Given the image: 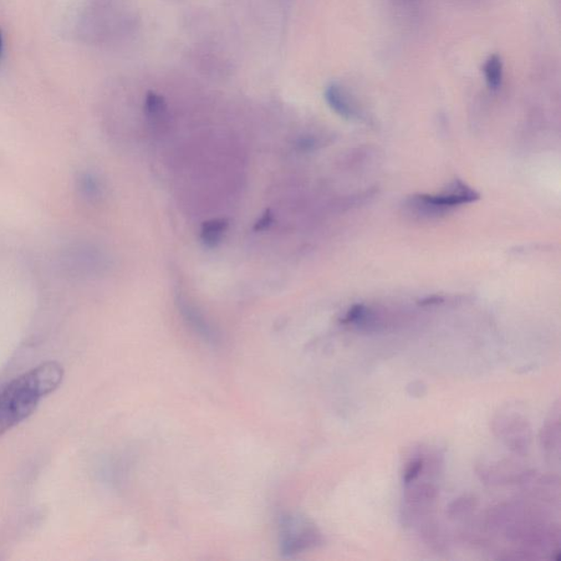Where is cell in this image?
Returning a JSON list of instances; mask_svg holds the SVG:
<instances>
[{
	"instance_id": "obj_1",
	"label": "cell",
	"mask_w": 561,
	"mask_h": 561,
	"mask_svg": "<svg viewBox=\"0 0 561 561\" xmlns=\"http://www.w3.org/2000/svg\"><path fill=\"white\" fill-rule=\"evenodd\" d=\"M63 377V366L49 361L4 386L0 391V437L28 419L40 400L59 389Z\"/></svg>"
},
{
	"instance_id": "obj_2",
	"label": "cell",
	"mask_w": 561,
	"mask_h": 561,
	"mask_svg": "<svg viewBox=\"0 0 561 561\" xmlns=\"http://www.w3.org/2000/svg\"><path fill=\"white\" fill-rule=\"evenodd\" d=\"M124 9L120 0H93L87 4L78 18V37L87 43L111 42L124 28Z\"/></svg>"
},
{
	"instance_id": "obj_3",
	"label": "cell",
	"mask_w": 561,
	"mask_h": 561,
	"mask_svg": "<svg viewBox=\"0 0 561 561\" xmlns=\"http://www.w3.org/2000/svg\"><path fill=\"white\" fill-rule=\"evenodd\" d=\"M280 546L284 555H294L318 543L319 534L308 520L287 515L280 523Z\"/></svg>"
},
{
	"instance_id": "obj_4",
	"label": "cell",
	"mask_w": 561,
	"mask_h": 561,
	"mask_svg": "<svg viewBox=\"0 0 561 561\" xmlns=\"http://www.w3.org/2000/svg\"><path fill=\"white\" fill-rule=\"evenodd\" d=\"M478 198L479 196L475 191L458 181L440 195L420 196L413 198V207L422 208L423 212H443L447 208L476 201Z\"/></svg>"
},
{
	"instance_id": "obj_5",
	"label": "cell",
	"mask_w": 561,
	"mask_h": 561,
	"mask_svg": "<svg viewBox=\"0 0 561 561\" xmlns=\"http://www.w3.org/2000/svg\"><path fill=\"white\" fill-rule=\"evenodd\" d=\"M325 99L330 108L345 119H354L358 115V110H356L351 96L339 84H331L326 88Z\"/></svg>"
},
{
	"instance_id": "obj_6",
	"label": "cell",
	"mask_w": 561,
	"mask_h": 561,
	"mask_svg": "<svg viewBox=\"0 0 561 561\" xmlns=\"http://www.w3.org/2000/svg\"><path fill=\"white\" fill-rule=\"evenodd\" d=\"M144 111L152 127L161 129L168 124V106L164 98L156 93L146 95Z\"/></svg>"
},
{
	"instance_id": "obj_7",
	"label": "cell",
	"mask_w": 561,
	"mask_h": 561,
	"mask_svg": "<svg viewBox=\"0 0 561 561\" xmlns=\"http://www.w3.org/2000/svg\"><path fill=\"white\" fill-rule=\"evenodd\" d=\"M229 223L226 218L210 219L201 227V241L207 247L214 248L222 243L227 232Z\"/></svg>"
},
{
	"instance_id": "obj_8",
	"label": "cell",
	"mask_w": 561,
	"mask_h": 561,
	"mask_svg": "<svg viewBox=\"0 0 561 561\" xmlns=\"http://www.w3.org/2000/svg\"><path fill=\"white\" fill-rule=\"evenodd\" d=\"M78 195L87 203H97L100 201L102 195H104V189H102L101 181L98 177H96L94 173L86 172L81 173L78 181Z\"/></svg>"
},
{
	"instance_id": "obj_9",
	"label": "cell",
	"mask_w": 561,
	"mask_h": 561,
	"mask_svg": "<svg viewBox=\"0 0 561 561\" xmlns=\"http://www.w3.org/2000/svg\"><path fill=\"white\" fill-rule=\"evenodd\" d=\"M484 79L489 88L498 90L503 81V62L499 55L489 56L483 66Z\"/></svg>"
},
{
	"instance_id": "obj_10",
	"label": "cell",
	"mask_w": 561,
	"mask_h": 561,
	"mask_svg": "<svg viewBox=\"0 0 561 561\" xmlns=\"http://www.w3.org/2000/svg\"><path fill=\"white\" fill-rule=\"evenodd\" d=\"M423 468V461L421 458H416L406 468L404 482L406 484L412 483L415 479L420 475Z\"/></svg>"
},
{
	"instance_id": "obj_11",
	"label": "cell",
	"mask_w": 561,
	"mask_h": 561,
	"mask_svg": "<svg viewBox=\"0 0 561 561\" xmlns=\"http://www.w3.org/2000/svg\"><path fill=\"white\" fill-rule=\"evenodd\" d=\"M273 217L271 212L267 211L262 217H260L259 221L256 223V225H254V229H256V231H264V229H267L270 225H271Z\"/></svg>"
},
{
	"instance_id": "obj_12",
	"label": "cell",
	"mask_w": 561,
	"mask_h": 561,
	"mask_svg": "<svg viewBox=\"0 0 561 561\" xmlns=\"http://www.w3.org/2000/svg\"><path fill=\"white\" fill-rule=\"evenodd\" d=\"M5 54V35L3 29L0 28V62H2Z\"/></svg>"
}]
</instances>
